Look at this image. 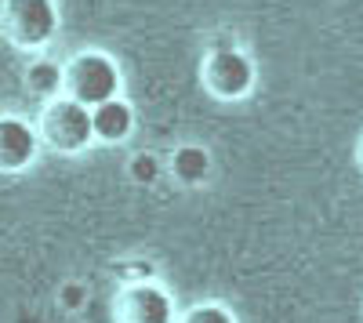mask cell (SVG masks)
<instances>
[{
  "label": "cell",
  "instance_id": "cell-1",
  "mask_svg": "<svg viewBox=\"0 0 363 323\" xmlns=\"http://www.w3.org/2000/svg\"><path fill=\"white\" fill-rule=\"evenodd\" d=\"M55 0H0V37L18 51H40L58 33Z\"/></svg>",
  "mask_w": 363,
  "mask_h": 323
},
{
  "label": "cell",
  "instance_id": "cell-5",
  "mask_svg": "<svg viewBox=\"0 0 363 323\" xmlns=\"http://www.w3.org/2000/svg\"><path fill=\"white\" fill-rule=\"evenodd\" d=\"M40 145H44V138H40L37 124L22 120V116H11V113L0 116V171L4 174L26 171L40 157Z\"/></svg>",
  "mask_w": 363,
  "mask_h": 323
},
{
  "label": "cell",
  "instance_id": "cell-7",
  "mask_svg": "<svg viewBox=\"0 0 363 323\" xmlns=\"http://www.w3.org/2000/svg\"><path fill=\"white\" fill-rule=\"evenodd\" d=\"M91 124H95V142L116 145V142H124L135 131V109L116 95L109 102L91 106Z\"/></svg>",
  "mask_w": 363,
  "mask_h": 323
},
{
  "label": "cell",
  "instance_id": "cell-11",
  "mask_svg": "<svg viewBox=\"0 0 363 323\" xmlns=\"http://www.w3.org/2000/svg\"><path fill=\"white\" fill-rule=\"evenodd\" d=\"M153 171H157L153 157H138V160L131 164V174H135V178H153Z\"/></svg>",
  "mask_w": 363,
  "mask_h": 323
},
{
  "label": "cell",
  "instance_id": "cell-4",
  "mask_svg": "<svg viewBox=\"0 0 363 323\" xmlns=\"http://www.w3.org/2000/svg\"><path fill=\"white\" fill-rule=\"evenodd\" d=\"M255 84V66L244 51L218 47L203 62V87L215 98H244Z\"/></svg>",
  "mask_w": 363,
  "mask_h": 323
},
{
  "label": "cell",
  "instance_id": "cell-3",
  "mask_svg": "<svg viewBox=\"0 0 363 323\" xmlns=\"http://www.w3.org/2000/svg\"><path fill=\"white\" fill-rule=\"evenodd\" d=\"M66 95L84 102V106H99L120 95V69L109 55L102 51H80L73 62H66Z\"/></svg>",
  "mask_w": 363,
  "mask_h": 323
},
{
  "label": "cell",
  "instance_id": "cell-6",
  "mask_svg": "<svg viewBox=\"0 0 363 323\" xmlns=\"http://www.w3.org/2000/svg\"><path fill=\"white\" fill-rule=\"evenodd\" d=\"M171 319H174V305L153 283H138L120 295L116 323H171Z\"/></svg>",
  "mask_w": 363,
  "mask_h": 323
},
{
  "label": "cell",
  "instance_id": "cell-10",
  "mask_svg": "<svg viewBox=\"0 0 363 323\" xmlns=\"http://www.w3.org/2000/svg\"><path fill=\"white\" fill-rule=\"evenodd\" d=\"M186 323H236V319H233L229 309H222V305H200V309H193V312L186 316Z\"/></svg>",
  "mask_w": 363,
  "mask_h": 323
},
{
  "label": "cell",
  "instance_id": "cell-8",
  "mask_svg": "<svg viewBox=\"0 0 363 323\" xmlns=\"http://www.w3.org/2000/svg\"><path fill=\"white\" fill-rule=\"evenodd\" d=\"M26 91L40 102L66 95V66H58L55 58H33L26 66Z\"/></svg>",
  "mask_w": 363,
  "mask_h": 323
},
{
  "label": "cell",
  "instance_id": "cell-9",
  "mask_svg": "<svg viewBox=\"0 0 363 323\" xmlns=\"http://www.w3.org/2000/svg\"><path fill=\"white\" fill-rule=\"evenodd\" d=\"M171 171H174L178 182L200 186L211 174V157H207V149H200V145H182V149H174V157H171Z\"/></svg>",
  "mask_w": 363,
  "mask_h": 323
},
{
  "label": "cell",
  "instance_id": "cell-2",
  "mask_svg": "<svg viewBox=\"0 0 363 323\" xmlns=\"http://www.w3.org/2000/svg\"><path fill=\"white\" fill-rule=\"evenodd\" d=\"M40 138L44 145H51L55 153H84L91 142H95V124H91V106L69 98V95H58L51 102H44L40 109Z\"/></svg>",
  "mask_w": 363,
  "mask_h": 323
},
{
  "label": "cell",
  "instance_id": "cell-12",
  "mask_svg": "<svg viewBox=\"0 0 363 323\" xmlns=\"http://www.w3.org/2000/svg\"><path fill=\"white\" fill-rule=\"evenodd\" d=\"M359 164H363V142H359Z\"/></svg>",
  "mask_w": 363,
  "mask_h": 323
}]
</instances>
